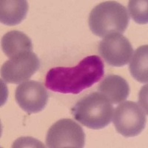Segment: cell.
Returning a JSON list of instances; mask_svg holds the SVG:
<instances>
[{
    "instance_id": "9c48e42d",
    "label": "cell",
    "mask_w": 148,
    "mask_h": 148,
    "mask_svg": "<svg viewBox=\"0 0 148 148\" xmlns=\"http://www.w3.org/2000/svg\"><path fill=\"white\" fill-rule=\"evenodd\" d=\"M99 90L111 104H119L129 96L130 88L127 82L117 75H109L101 82Z\"/></svg>"
},
{
    "instance_id": "6da1fadb",
    "label": "cell",
    "mask_w": 148,
    "mask_h": 148,
    "mask_svg": "<svg viewBox=\"0 0 148 148\" xmlns=\"http://www.w3.org/2000/svg\"><path fill=\"white\" fill-rule=\"evenodd\" d=\"M104 63L98 56H89L72 67H56L47 72L45 86L61 93L78 94L99 82L104 74Z\"/></svg>"
},
{
    "instance_id": "7c38bea8",
    "label": "cell",
    "mask_w": 148,
    "mask_h": 148,
    "mask_svg": "<svg viewBox=\"0 0 148 148\" xmlns=\"http://www.w3.org/2000/svg\"><path fill=\"white\" fill-rule=\"evenodd\" d=\"M148 46L143 45L137 48L130 62L129 69L132 76L141 83H147Z\"/></svg>"
},
{
    "instance_id": "ba28073f",
    "label": "cell",
    "mask_w": 148,
    "mask_h": 148,
    "mask_svg": "<svg viewBox=\"0 0 148 148\" xmlns=\"http://www.w3.org/2000/svg\"><path fill=\"white\" fill-rule=\"evenodd\" d=\"M48 98V92L44 84L33 80L19 84L15 92L17 104L28 114L42 111L47 105Z\"/></svg>"
},
{
    "instance_id": "30bf717a",
    "label": "cell",
    "mask_w": 148,
    "mask_h": 148,
    "mask_svg": "<svg viewBox=\"0 0 148 148\" xmlns=\"http://www.w3.org/2000/svg\"><path fill=\"white\" fill-rule=\"evenodd\" d=\"M28 4L25 0H2L0 2V21L5 25H16L25 18Z\"/></svg>"
},
{
    "instance_id": "7a4b0ae2",
    "label": "cell",
    "mask_w": 148,
    "mask_h": 148,
    "mask_svg": "<svg viewBox=\"0 0 148 148\" xmlns=\"http://www.w3.org/2000/svg\"><path fill=\"white\" fill-rule=\"evenodd\" d=\"M129 14L125 6L115 1L96 5L91 10L88 24L92 33L101 38L113 34H122L129 24Z\"/></svg>"
},
{
    "instance_id": "277c9868",
    "label": "cell",
    "mask_w": 148,
    "mask_h": 148,
    "mask_svg": "<svg viewBox=\"0 0 148 148\" xmlns=\"http://www.w3.org/2000/svg\"><path fill=\"white\" fill-rule=\"evenodd\" d=\"M85 135L82 127L70 119H63L49 128L46 145L50 148H82Z\"/></svg>"
},
{
    "instance_id": "4fadbf2b",
    "label": "cell",
    "mask_w": 148,
    "mask_h": 148,
    "mask_svg": "<svg viewBox=\"0 0 148 148\" xmlns=\"http://www.w3.org/2000/svg\"><path fill=\"white\" fill-rule=\"evenodd\" d=\"M130 15L133 20L140 25H145L148 22L147 1L130 0L128 5Z\"/></svg>"
},
{
    "instance_id": "8992f818",
    "label": "cell",
    "mask_w": 148,
    "mask_h": 148,
    "mask_svg": "<svg viewBox=\"0 0 148 148\" xmlns=\"http://www.w3.org/2000/svg\"><path fill=\"white\" fill-rule=\"evenodd\" d=\"M40 62L32 51L15 56L1 67V76L7 83L20 84L26 81L39 70Z\"/></svg>"
},
{
    "instance_id": "52a82bcc",
    "label": "cell",
    "mask_w": 148,
    "mask_h": 148,
    "mask_svg": "<svg viewBox=\"0 0 148 148\" xmlns=\"http://www.w3.org/2000/svg\"><path fill=\"white\" fill-rule=\"evenodd\" d=\"M99 52L104 60L113 67H122L130 62L133 56L131 43L121 34L105 36L100 42Z\"/></svg>"
},
{
    "instance_id": "8fae6325",
    "label": "cell",
    "mask_w": 148,
    "mask_h": 148,
    "mask_svg": "<svg viewBox=\"0 0 148 148\" xmlns=\"http://www.w3.org/2000/svg\"><path fill=\"white\" fill-rule=\"evenodd\" d=\"M2 49L10 59L22 53L30 52L33 50V44L26 34L18 30H12L2 36Z\"/></svg>"
},
{
    "instance_id": "5b68a950",
    "label": "cell",
    "mask_w": 148,
    "mask_h": 148,
    "mask_svg": "<svg viewBox=\"0 0 148 148\" xmlns=\"http://www.w3.org/2000/svg\"><path fill=\"white\" fill-rule=\"evenodd\" d=\"M114 110L113 122L119 133L128 138L136 136L143 131L146 116L140 104L127 101L121 102Z\"/></svg>"
},
{
    "instance_id": "3957f363",
    "label": "cell",
    "mask_w": 148,
    "mask_h": 148,
    "mask_svg": "<svg viewBox=\"0 0 148 148\" xmlns=\"http://www.w3.org/2000/svg\"><path fill=\"white\" fill-rule=\"evenodd\" d=\"M113 104L101 92H92L79 100L72 108L74 119L88 128L100 130L110 124Z\"/></svg>"
}]
</instances>
